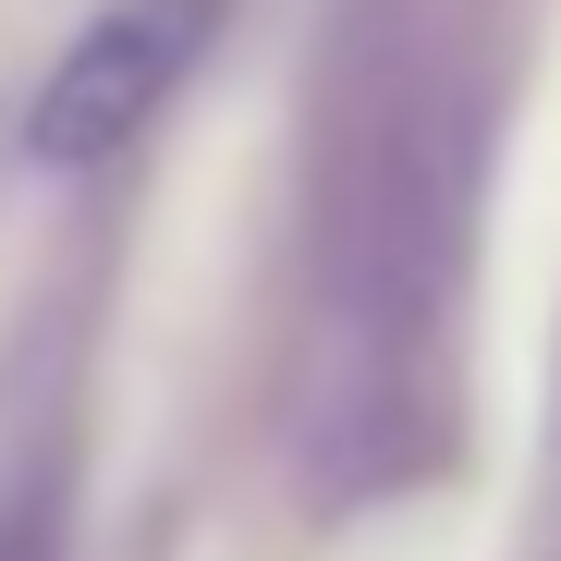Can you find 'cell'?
<instances>
[{
  "instance_id": "obj_2",
  "label": "cell",
  "mask_w": 561,
  "mask_h": 561,
  "mask_svg": "<svg viewBox=\"0 0 561 561\" xmlns=\"http://www.w3.org/2000/svg\"><path fill=\"white\" fill-rule=\"evenodd\" d=\"M232 0H111L25 99V159L37 171H111L135 135H159V111L183 99V73L208 61Z\"/></svg>"
},
{
  "instance_id": "obj_1",
  "label": "cell",
  "mask_w": 561,
  "mask_h": 561,
  "mask_svg": "<svg viewBox=\"0 0 561 561\" xmlns=\"http://www.w3.org/2000/svg\"><path fill=\"white\" fill-rule=\"evenodd\" d=\"M489 183V61L439 0H366L318 73L306 147V318H294V439L330 501H379L451 427V318L477 268Z\"/></svg>"
}]
</instances>
